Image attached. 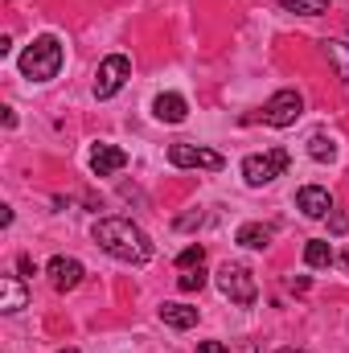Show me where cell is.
<instances>
[{
    "mask_svg": "<svg viewBox=\"0 0 349 353\" xmlns=\"http://www.w3.org/2000/svg\"><path fill=\"white\" fill-rule=\"evenodd\" d=\"M296 210H300L304 218H329V214H333V197H329V189H321V185H304V189L296 193Z\"/></svg>",
    "mask_w": 349,
    "mask_h": 353,
    "instance_id": "obj_9",
    "label": "cell"
},
{
    "mask_svg": "<svg viewBox=\"0 0 349 353\" xmlns=\"http://www.w3.org/2000/svg\"><path fill=\"white\" fill-rule=\"evenodd\" d=\"M46 275H50V283L58 288V292H70V288H79L83 283V263L79 259H66V255H54L50 263H46Z\"/></svg>",
    "mask_w": 349,
    "mask_h": 353,
    "instance_id": "obj_8",
    "label": "cell"
},
{
    "mask_svg": "<svg viewBox=\"0 0 349 353\" xmlns=\"http://www.w3.org/2000/svg\"><path fill=\"white\" fill-rule=\"evenodd\" d=\"M197 353H230V350H226L222 341H201V345H197Z\"/></svg>",
    "mask_w": 349,
    "mask_h": 353,
    "instance_id": "obj_22",
    "label": "cell"
},
{
    "mask_svg": "<svg viewBox=\"0 0 349 353\" xmlns=\"http://www.w3.org/2000/svg\"><path fill=\"white\" fill-rule=\"evenodd\" d=\"M300 115H304L300 90H275V94L263 103V123H267V128H292Z\"/></svg>",
    "mask_w": 349,
    "mask_h": 353,
    "instance_id": "obj_5",
    "label": "cell"
},
{
    "mask_svg": "<svg viewBox=\"0 0 349 353\" xmlns=\"http://www.w3.org/2000/svg\"><path fill=\"white\" fill-rule=\"evenodd\" d=\"M90 234L111 259H123V263H136V267H144L152 259V239L132 218H99Z\"/></svg>",
    "mask_w": 349,
    "mask_h": 353,
    "instance_id": "obj_1",
    "label": "cell"
},
{
    "mask_svg": "<svg viewBox=\"0 0 349 353\" xmlns=\"http://www.w3.org/2000/svg\"><path fill=\"white\" fill-rule=\"evenodd\" d=\"M161 321H165L169 329H177V333H185V329H193V325H197V308L169 300V304H161Z\"/></svg>",
    "mask_w": 349,
    "mask_h": 353,
    "instance_id": "obj_14",
    "label": "cell"
},
{
    "mask_svg": "<svg viewBox=\"0 0 349 353\" xmlns=\"http://www.w3.org/2000/svg\"><path fill=\"white\" fill-rule=\"evenodd\" d=\"M17 267H21V271H25V275H37V263H33V259H29V255H21V259H17Z\"/></svg>",
    "mask_w": 349,
    "mask_h": 353,
    "instance_id": "obj_23",
    "label": "cell"
},
{
    "mask_svg": "<svg viewBox=\"0 0 349 353\" xmlns=\"http://www.w3.org/2000/svg\"><path fill=\"white\" fill-rule=\"evenodd\" d=\"M62 70V41L54 33H41L25 54H21V74L29 83H50Z\"/></svg>",
    "mask_w": 349,
    "mask_h": 353,
    "instance_id": "obj_2",
    "label": "cell"
},
{
    "mask_svg": "<svg viewBox=\"0 0 349 353\" xmlns=\"http://www.w3.org/2000/svg\"><path fill=\"white\" fill-rule=\"evenodd\" d=\"M123 165H128L123 148H115V144H94L90 148V173L94 176H111V173H119Z\"/></svg>",
    "mask_w": 349,
    "mask_h": 353,
    "instance_id": "obj_10",
    "label": "cell"
},
{
    "mask_svg": "<svg viewBox=\"0 0 349 353\" xmlns=\"http://www.w3.org/2000/svg\"><path fill=\"white\" fill-rule=\"evenodd\" d=\"M304 263L308 267H329L333 263V247H329V239H312V243H304Z\"/></svg>",
    "mask_w": 349,
    "mask_h": 353,
    "instance_id": "obj_17",
    "label": "cell"
},
{
    "mask_svg": "<svg viewBox=\"0 0 349 353\" xmlns=\"http://www.w3.org/2000/svg\"><path fill=\"white\" fill-rule=\"evenodd\" d=\"M279 8H288V12H300V17H321V12H329V0H275Z\"/></svg>",
    "mask_w": 349,
    "mask_h": 353,
    "instance_id": "obj_18",
    "label": "cell"
},
{
    "mask_svg": "<svg viewBox=\"0 0 349 353\" xmlns=\"http://www.w3.org/2000/svg\"><path fill=\"white\" fill-rule=\"evenodd\" d=\"M177 288H181V292H201V288H206V271H201V267H189V271H181Z\"/></svg>",
    "mask_w": 349,
    "mask_h": 353,
    "instance_id": "obj_19",
    "label": "cell"
},
{
    "mask_svg": "<svg viewBox=\"0 0 349 353\" xmlns=\"http://www.w3.org/2000/svg\"><path fill=\"white\" fill-rule=\"evenodd\" d=\"M152 115H157L161 123H181V119L189 115V103H185L177 90H169V94H157V103H152Z\"/></svg>",
    "mask_w": 349,
    "mask_h": 353,
    "instance_id": "obj_12",
    "label": "cell"
},
{
    "mask_svg": "<svg viewBox=\"0 0 349 353\" xmlns=\"http://www.w3.org/2000/svg\"><path fill=\"white\" fill-rule=\"evenodd\" d=\"M279 353H304V350H279Z\"/></svg>",
    "mask_w": 349,
    "mask_h": 353,
    "instance_id": "obj_25",
    "label": "cell"
},
{
    "mask_svg": "<svg viewBox=\"0 0 349 353\" xmlns=\"http://www.w3.org/2000/svg\"><path fill=\"white\" fill-rule=\"evenodd\" d=\"M321 46H325V58H329V66L337 70V79L349 83V41H333V37H329V41H321Z\"/></svg>",
    "mask_w": 349,
    "mask_h": 353,
    "instance_id": "obj_15",
    "label": "cell"
},
{
    "mask_svg": "<svg viewBox=\"0 0 349 353\" xmlns=\"http://www.w3.org/2000/svg\"><path fill=\"white\" fill-rule=\"evenodd\" d=\"M169 161H173L177 169H210V173H218V169L226 165L222 152L197 148V144H173V148H169Z\"/></svg>",
    "mask_w": 349,
    "mask_h": 353,
    "instance_id": "obj_7",
    "label": "cell"
},
{
    "mask_svg": "<svg viewBox=\"0 0 349 353\" xmlns=\"http://www.w3.org/2000/svg\"><path fill=\"white\" fill-rule=\"evenodd\" d=\"M206 263V247H185L181 255H177V267L181 271H189V267H201Z\"/></svg>",
    "mask_w": 349,
    "mask_h": 353,
    "instance_id": "obj_20",
    "label": "cell"
},
{
    "mask_svg": "<svg viewBox=\"0 0 349 353\" xmlns=\"http://www.w3.org/2000/svg\"><path fill=\"white\" fill-rule=\"evenodd\" d=\"M128 79H132V62H128L123 54L103 58V62H99V74H94V99H111Z\"/></svg>",
    "mask_w": 349,
    "mask_h": 353,
    "instance_id": "obj_6",
    "label": "cell"
},
{
    "mask_svg": "<svg viewBox=\"0 0 349 353\" xmlns=\"http://www.w3.org/2000/svg\"><path fill=\"white\" fill-rule=\"evenodd\" d=\"M218 292H222L226 300L243 304V308H251V304H255V296H259L255 275H251L243 263H222V267H218Z\"/></svg>",
    "mask_w": 349,
    "mask_h": 353,
    "instance_id": "obj_3",
    "label": "cell"
},
{
    "mask_svg": "<svg viewBox=\"0 0 349 353\" xmlns=\"http://www.w3.org/2000/svg\"><path fill=\"white\" fill-rule=\"evenodd\" d=\"M349 230V214L346 210H333V222H329V234H346Z\"/></svg>",
    "mask_w": 349,
    "mask_h": 353,
    "instance_id": "obj_21",
    "label": "cell"
},
{
    "mask_svg": "<svg viewBox=\"0 0 349 353\" xmlns=\"http://www.w3.org/2000/svg\"><path fill=\"white\" fill-rule=\"evenodd\" d=\"M62 353H79V350H62Z\"/></svg>",
    "mask_w": 349,
    "mask_h": 353,
    "instance_id": "obj_26",
    "label": "cell"
},
{
    "mask_svg": "<svg viewBox=\"0 0 349 353\" xmlns=\"http://www.w3.org/2000/svg\"><path fill=\"white\" fill-rule=\"evenodd\" d=\"M29 304V292L17 275H0V312H21Z\"/></svg>",
    "mask_w": 349,
    "mask_h": 353,
    "instance_id": "obj_11",
    "label": "cell"
},
{
    "mask_svg": "<svg viewBox=\"0 0 349 353\" xmlns=\"http://www.w3.org/2000/svg\"><path fill=\"white\" fill-rule=\"evenodd\" d=\"M271 239H275V230L263 226V222H247V226H239V234H235V243H239V247H251V251H267Z\"/></svg>",
    "mask_w": 349,
    "mask_h": 353,
    "instance_id": "obj_13",
    "label": "cell"
},
{
    "mask_svg": "<svg viewBox=\"0 0 349 353\" xmlns=\"http://www.w3.org/2000/svg\"><path fill=\"white\" fill-rule=\"evenodd\" d=\"M308 157H312V161H321V165L337 161V140H333V136H325V132L308 136Z\"/></svg>",
    "mask_w": 349,
    "mask_h": 353,
    "instance_id": "obj_16",
    "label": "cell"
},
{
    "mask_svg": "<svg viewBox=\"0 0 349 353\" xmlns=\"http://www.w3.org/2000/svg\"><path fill=\"white\" fill-rule=\"evenodd\" d=\"M288 152L283 148H271V152H255V157H247L243 161V181L251 185V189H259V185H271L275 176H283L288 169Z\"/></svg>",
    "mask_w": 349,
    "mask_h": 353,
    "instance_id": "obj_4",
    "label": "cell"
},
{
    "mask_svg": "<svg viewBox=\"0 0 349 353\" xmlns=\"http://www.w3.org/2000/svg\"><path fill=\"white\" fill-rule=\"evenodd\" d=\"M341 267H346V271H349V251H346V255H341Z\"/></svg>",
    "mask_w": 349,
    "mask_h": 353,
    "instance_id": "obj_24",
    "label": "cell"
}]
</instances>
